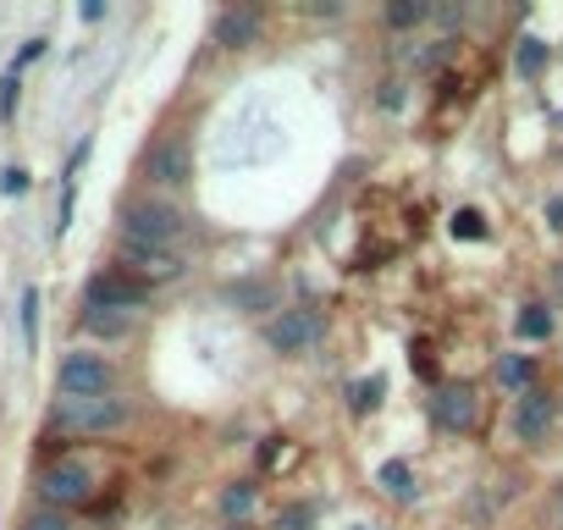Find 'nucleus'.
<instances>
[{"label":"nucleus","mask_w":563,"mask_h":530,"mask_svg":"<svg viewBox=\"0 0 563 530\" xmlns=\"http://www.w3.org/2000/svg\"><path fill=\"white\" fill-rule=\"evenodd\" d=\"M122 238L144 249H177L188 238V216L172 199H133L122 205Z\"/></svg>","instance_id":"1"},{"label":"nucleus","mask_w":563,"mask_h":530,"mask_svg":"<svg viewBox=\"0 0 563 530\" xmlns=\"http://www.w3.org/2000/svg\"><path fill=\"white\" fill-rule=\"evenodd\" d=\"M40 497H45V508H84L89 497H95V470L84 464V459H56L45 475H40Z\"/></svg>","instance_id":"2"},{"label":"nucleus","mask_w":563,"mask_h":530,"mask_svg":"<svg viewBox=\"0 0 563 530\" xmlns=\"http://www.w3.org/2000/svg\"><path fill=\"white\" fill-rule=\"evenodd\" d=\"M56 426L62 431H117L128 426V398L106 393V398H62L56 404Z\"/></svg>","instance_id":"3"},{"label":"nucleus","mask_w":563,"mask_h":530,"mask_svg":"<svg viewBox=\"0 0 563 530\" xmlns=\"http://www.w3.org/2000/svg\"><path fill=\"white\" fill-rule=\"evenodd\" d=\"M56 387H62V398H106L117 387V371L100 354H67L56 371Z\"/></svg>","instance_id":"4"},{"label":"nucleus","mask_w":563,"mask_h":530,"mask_svg":"<svg viewBox=\"0 0 563 530\" xmlns=\"http://www.w3.org/2000/svg\"><path fill=\"white\" fill-rule=\"evenodd\" d=\"M321 332H327L321 310H282V316L265 321V343H271L276 354H305V349L321 343Z\"/></svg>","instance_id":"5"},{"label":"nucleus","mask_w":563,"mask_h":530,"mask_svg":"<svg viewBox=\"0 0 563 530\" xmlns=\"http://www.w3.org/2000/svg\"><path fill=\"white\" fill-rule=\"evenodd\" d=\"M122 272L133 277V283H144V288H155V283H177L188 265H183V254L177 249H144V243H128L122 238Z\"/></svg>","instance_id":"6"},{"label":"nucleus","mask_w":563,"mask_h":530,"mask_svg":"<svg viewBox=\"0 0 563 530\" xmlns=\"http://www.w3.org/2000/svg\"><path fill=\"white\" fill-rule=\"evenodd\" d=\"M144 283H133L128 272H100V277H89V288H84V310H122V316H133L139 305H144Z\"/></svg>","instance_id":"7"},{"label":"nucleus","mask_w":563,"mask_h":530,"mask_svg":"<svg viewBox=\"0 0 563 530\" xmlns=\"http://www.w3.org/2000/svg\"><path fill=\"white\" fill-rule=\"evenodd\" d=\"M475 409H481V398H475L470 382H442L437 398H431V420L442 431H470L475 426Z\"/></svg>","instance_id":"8"},{"label":"nucleus","mask_w":563,"mask_h":530,"mask_svg":"<svg viewBox=\"0 0 563 530\" xmlns=\"http://www.w3.org/2000/svg\"><path fill=\"white\" fill-rule=\"evenodd\" d=\"M552 420H558V398H552L547 387L519 393V404H514V437H519V442H541V437L552 431Z\"/></svg>","instance_id":"9"},{"label":"nucleus","mask_w":563,"mask_h":530,"mask_svg":"<svg viewBox=\"0 0 563 530\" xmlns=\"http://www.w3.org/2000/svg\"><path fill=\"white\" fill-rule=\"evenodd\" d=\"M260 40V12L254 7H227L221 18H216V45L221 51H243V45H254Z\"/></svg>","instance_id":"10"},{"label":"nucleus","mask_w":563,"mask_h":530,"mask_svg":"<svg viewBox=\"0 0 563 530\" xmlns=\"http://www.w3.org/2000/svg\"><path fill=\"white\" fill-rule=\"evenodd\" d=\"M144 172H150L155 183H188V144H183V139H161V144L150 150Z\"/></svg>","instance_id":"11"},{"label":"nucleus","mask_w":563,"mask_h":530,"mask_svg":"<svg viewBox=\"0 0 563 530\" xmlns=\"http://www.w3.org/2000/svg\"><path fill=\"white\" fill-rule=\"evenodd\" d=\"M376 486H382L387 497H398V503H409V497H415V470H409L404 459H387V464L376 470Z\"/></svg>","instance_id":"12"},{"label":"nucleus","mask_w":563,"mask_h":530,"mask_svg":"<svg viewBox=\"0 0 563 530\" xmlns=\"http://www.w3.org/2000/svg\"><path fill=\"white\" fill-rule=\"evenodd\" d=\"M514 332H519V343H541V338H552V310L525 305V310L514 316Z\"/></svg>","instance_id":"13"},{"label":"nucleus","mask_w":563,"mask_h":530,"mask_svg":"<svg viewBox=\"0 0 563 530\" xmlns=\"http://www.w3.org/2000/svg\"><path fill=\"white\" fill-rule=\"evenodd\" d=\"M128 327H133V316H122V310H84V332H95V338H128Z\"/></svg>","instance_id":"14"},{"label":"nucleus","mask_w":563,"mask_h":530,"mask_svg":"<svg viewBox=\"0 0 563 530\" xmlns=\"http://www.w3.org/2000/svg\"><path fill=\"white\" fill-rule=\"evenodd\" d=\"M497 382L514 387V393H530V382H536V360H530V354H508V360L497 365Z\"/></svg>","instance_id":"15"},{"label":"nucleus","mask_w":563,"mask_h":530,"mask_svg":"<svg viewBox=\"0 0 563 530\" xmlns=\"http://www.w3.org/2000/svg\"><path fill=\"white\" fill-rule=\"evenodd\" d=\"M514 67H519V78H536V73L547 67V45H541V40H519V51H514Z\"/></svg>","instance_id":"16"},{"label":"nucleus","mask_w":563,"mask_h":530,"mask_svg":"<svg viewBox=\"0 0 563 530\" xmlns=\"http://www.w3.org/2000/svg\"><path fill=\"white\" fill-rule=\"evenodd\" d=\"M23 343L29 354L40 349V288H23Z\"/></svg>","instance_id":"17"},{"label":"nucleus","mask_w":563,"mask_h":530,"mask_svg":"<svg viewBox=\"0 0 563 530\" xmlns=\"http://www.w3.org/2000/svg\"><path fill=\"white\" fill-rule=\"evenodd\" d=\"M249 508H254V486H249V481H232V486L221 492V514L238 519V514H249Z\"/></svg>","instance_id":"18"},{"label":"nucleus","mask_w":563,"mask_h":530,"mask_svg":"<svg viewBox=\"0 0 563 530\" xmlns=\"http://www.w3.org/2000/svg\"><path fill=\"white\" fill-rule=\"evenodd\" d=\"M420 18H426L420 0H398V7H387V29H415Z\"/></svg>","instance_id":"19"},{"label":"nucleus","mask_w":563,"mask_h":530,"mask_svg":"<svg viewBox=\"0 0 563 530\" xmlns=\"http://www.w3.org/2000/svg\"><path fill=\"white\" fill-rule=\"evenodd\" d=\"M453 238H464V243H470V238H486V216H481V210H459V216H453Z\"/></svg>","instance_id":"20"},{"label":"nucleus","mask_w":563,"mask_h":530,"mask_svg":"<svg viewBox=\"0 0 563 530\" xmlns=\"http://www.w3.org/2000/svg\"><path fill=\"white\" fill-rule=\"evenodd\" d=\"M23 530H73V525H67L62 508H34V514L23 519Z\"/></svg>","instance_id":"21"},{"label":"nucleus","mask_w":563,"mask_h":530,"mask_svg":"<svg viewBox=\"0 0 563 530\" xmlns=\"http://www.w3.org/2000/svg\"><path fill=\"white\" fill-rule=\"evenodd\" d=\"M376 404H382V376H371V382L354 387V409H360V415H371Z\"/></svg>","instance_id":"22"},{"label":"nucleus","mask_w":563,"mask_h":530,"mask_svg":"<svg viewBox=\"0 0 563 530\" xmlns=\"http://www.w3.org/2000/svg\"><path fill=\"white\" fill-rule=\"evenodd\" d=\"M0 188H7V194H29V172H23V166L0 172Z\"/></svg>","instance_id":"23"},{"label":"nucleus","mask_w":563,"mask_h":530,"mask_svg":"<svg viewBox=\"0 0 563 530\" xmlns=\"http://www.w3.org/2000/svg\"><path fill=\"white\" fill-rule=\"evenodd\" d=\"M310 508H288V514H282V530H310Z\"/></svg>","instance_id":"24"},{"label":"nucleus","mask_w":563,"mask_h":530,"mask_svg":"<svg viewBox=\"0 0 563 530\" xmlns=\"http://www.w3.org/2000/svg\"><path fill=\"white\" fill-rule=\"evenodd\" d=\"M376 100H382L387 111H398V106H404V89H398V84H382V95H376Z\"/></svg>","instance_id":"25"},{"label":"nucleus","mask_w":563,"mask_h":530,"mask_svg":"<svg viewBox=\"0 0 563 530\" xmlns=\"http://www.w3.org/2000/svg\"><path fill=\"white\" fill-rule=\"evenodd\" d=\"M547 221H552V227H558V232H563V194H558V199H552V205H547Z\"/></svg>","instance_id":"26"},{"label":"nucleus","mask_w":563,"mask_h":530,"mask_svg":"<svg viewBox=\"0 0 563 530\" xmlns=\"http://www.w3.org/2000/svg\"><path fill=\"white\" fill-rule=\"evenodd\" d=\"M558 508H563V486H558Z\"/></svg>","instance_id":"27"},{"label":"nucleus","mask_w":563,"mask_h":530,"mask_svg":"<svg viewBox=\"0 0 563 530\" xmlns=\"http://www.w3.org/2000/svg\"><path fill=\"white\" fill-rule=\"evenodd\" d=\"M558 288H563V272H558Z\"/></svg>","instance_id":"28"}]
</instances>
